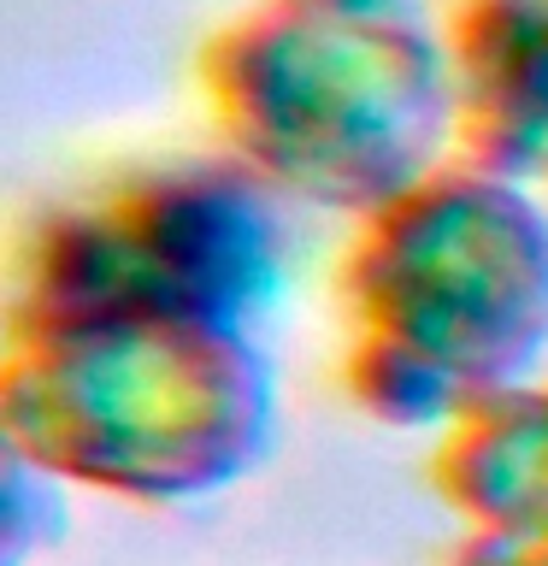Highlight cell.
Here are the masks:
<instances>
[{
    "label": "cell",
    "mask_w": 548,
    "mask_h": 566,
    "mask_svg": "<svg viewBox=\"0 0 548 566\" xmlns=\"http://www.w3.org/2000/svg\"><path fill=\"white\" fill-rule=\"evenodd\" d=\"M12 336H42V384L12 378V454L42 472L177 502L265 449V366L236 331L95 318Z\"/></svg>",
    "instance_id": "cell-3"
},
{
    "label": "cell",
    "mask_w": 548,
    "mask_h": 566,
    "mask_svg": "<svg viewBox=\"0 0 548 566\" xmlns=\"http://www.w3.org/2000/svg\"><path fill=\"white\" fill-rule=\"evenodd\" d=\"M454 136L484 177L548 195V0L449 7Z\"/></svg>",
    "instance_id": "cell-5"
},
{
    "label": "cell",
    "mask_w": 548,
    "mask_h": 566,
    "mask_svg": "<svg viewBox=\"0 0 548 566\" xmlns=\"http://www.w3.org/2000/svg\"><path fill=\"white\" fill-rule=\"evenodd\" d=\"M277 290V224L242 166H148L24 237L12 331L148 318L242 331Z\"/></svg>",
    "instance_id": "cell-4"
},
{
    "label": "cell",
    "mask_w": 548,
    "mask_h": 566,
    "mask_svg": "<svg viewBox=\"0 0 548 566\" xmlns=\"http://www.w3.org/2000/svg\"><path fill=\"white\" fill-rule=\"evenodd\" d=\"M230 148L330 207H389L424 184L454 124L449 48L413 0H277L212 42Z\"/></svg>",
    "instance_id": "cell-1"
},
{
    "label": "cell",
    "mask_w": 548,
    "mask_h": 566,
    "mask_svg": "<svg viewBox=\"0 0 548 566\" xmlns=\"http://www.w3.org/2000/svg\"><path fill=\"white\" fill-rule=\"evenodd\" d=\"M348 295L354 396L396 424L466 419L507 396L548 336V230L502 177H431L371 219Z\"/></svg>",
    "instance_id": "cell-2"
},
{
    "label": "cell",
    "mask_w": 548,
    "mask_h": 566,
    "mask_svg": "<svg viewBox=\"0 0 548 566\" xmlns=\"http://www.w3.org/2000/svg\"><path fill=\"white\" fill-rule=\"evenodd\" d=\"M454 424L436 460L442 495L466 513L454 566H548V396H502Z\"/></svg>",
    "instance_id": "cell-6"
}]
</instances>
